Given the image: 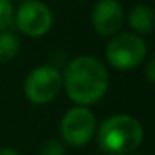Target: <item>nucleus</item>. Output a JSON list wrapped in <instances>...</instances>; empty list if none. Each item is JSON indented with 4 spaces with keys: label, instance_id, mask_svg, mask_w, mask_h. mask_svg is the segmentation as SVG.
<instances>
[{
    "label": "nucleus",
    "instance_id": "nucleus-1",
    "mask_svg": "<svg viewBox=\"0 0 155 155\" xmlns=\"http://www.w3.org/2000/svg\"><path fill=\"white\" fill-rule=\"evenodd\" d=\"M62 84L70 100L78 105H92L100 100L107 92L108 74L98 58L82 55L67 65Z\"/></svg>",
    "mask_w": 155,
    "mask_h": 155
},
{
    "label": "nucleus",
    "instance_id": "nucleus-2",
    "mask_svg": "<svg viewBox=\"0 0 155 155\" xmlns=\"http://www.w3.org/2000/svg\"><path fill=\"white\" fill-rule=\"evenodd\" d=\"M98 147L110 155H127L143 140V127L137 118L125 114L112 115L102 122L97 134Z\"/></svg>",
    "mask_w": 155,
    "mask_h": 155
},
{
    "label": "nucleus",
    "instance_id": "nucleus-3",
    "mask_svg": "<svg viewBox=\"0 0 155 155\" xmlns=\"http://www.w3.org/2000/svg\"><path fill=\"white\" fill-rule=\"evenodd\" d=\"M107 60L117 70L138 67L147 55V45L135 34H118L107 45Z\"/></svg>",
    "mask_w": 155,
    "mask_h": 155
},
{
    "label": "nucleus",
    "instance_id": "nucleus-4",
    "mask_svg": "<svg viewBox=\"0 0 155 155\" xmlns=\"http://www.w3.org/2000/svg\"><path fill=\"white\" fill-rule=\"evenodd\" d=\"M24 88L32 104H48L57 97L62 88V74L52 65H42L28 74Z\"/></svg>",
    "mask_w": 155,
    "mask_h": 155
},
{
    "label": "nucleus",
    "instance_id": "nucleus-5",
    "mask_svg": "<svg viewBox=\"0 0 155 155\" xmlns=\"http://www.w3.org/2000/svg\"><path fill=\"white\" fill-rule=\"evenodd\" d=\"M97 120L85 105L74 107L64 115L60 122V134L65 143L72 147H84L95 134Z\"/></svg>",
    "mask_w": 155,
    "mask_h": 155
},
{
    "label": "nucleus",
    "instance_id": "nucleus-6",
    "mask_svg": "<svg viewBox=\"0 0 155 155\" xmlns=\"http://www.w3.org/2000/svg\"><path fill=\"white\" fill-rule=\"evenodd\" d=\"M15 17L17 27L28 37H42L52 27V12L38 0H25L18 7Z\"/></svg>",
    "mask_w": 155,
    "mask_h": 155
},
{
    "label": "nucleus",
    "instance_id": "nucleus-7",
    "mask_svg": "<svg viewBox=\"0 0 155 155\" xmlns=\"http://www.w3.org/2000/svg\"><path fill=\"white\" fill-rule=\"evenodd\" d=\"M92 24L104 37L115 35L124 25V8L117 0H98L92 12Z\"/></svg>",
    "mask_w": 155,
    "mask_h": 155
},
{
    "label": "nucleus",
    "instance_id": "nucleus-8",
    "mask_svg": "<svg viewBox=\"0 0 155 155\" xmlns=\"http://www.w3.org/2000/svg\"><path fill=\"white\" fill-rule=\"evenodd\" d=\"M128 22H130L132 28L137 34L148 35L152 34L153 28V10L147 5H137L132 8L130 15H128Z\"/></svg>",
    "mask_w": 155,
    "mask_h": 155
},
{
    "label": "nucleus",
    "instance_id": "nucleus-9",
    "mask_svg": "<svg viewBox=\"0 0 155 155\" xmlns=\"http://www.w3.org/2000/svg\"><path fill=\"white\" fill-rule=\"evenodd\" d=\"M18 38L12 32H0V64L12 60L18 52Z\"/></svg>",
    "mask_w": 155,
    "mask_h": 155
},
{
    "label": "nucleus",
    "instance_id": "nucleus-10",
    "mask_svg": "<svg viewBox=\"0 0 155 155\" xmlns=\"http://www.w3.org/2000/svg\"><path fill=\"white\" fill-rule=\"evenodd\" d=\"M14 20V8L8 0H0V32L10 27Z\"/></svg>",
    "mask_w": 155,
    "mask_h": 155
},
{
    "label": "nucleus",
    "instance_id": "nucleus-11",
    "mask_svg": "<svg viewBox=\"0 0 155 155\" xmlns=\"http://www.w3.org/2000/svg\"><path fill=\"white\" fill-rule=\"evenodd\" d=\"M40 155H65V147L62 142L52 138V140L44 142L40 148Z\"/></svg>",
    "mask_w": 155,
    "mask_h": 155
},
{
    "label": "nucleus",
    "instance_id": "nucleus-12",
    "mask_svg": "<svg viewBox=\"0 0 155 155\" xmlns=\"http://www.w3.org/2000/svg\"><path fill=\"white\" fill-rule=\"evenodd\" d=\"M147 77H148V80H150V82L155 80V77H153V60H150V62H148V65H147Z\"/></svg>",
    "mask_w": 155,
    "mask_h": 155
},
{
    "label": "nucleus",
    "instance_id": "nucleus-13",
    "mask_svg": "<svg viewBox=\"0 0 155 155\" xmlns=\"http://www.w3.org/2000/svg\"><path fill=\"white\" fill-rule=\"evenodd\" d=\"M0 155H20V153L12 150V148H0Z\"/></svg>",
    "mask_w": 155,
    "mask_h": 155
},
{
    "label": "nucleus",
    "instance_id": "nucleus-14",
    "mask_svg": "<svg viewBox=\"0 0 155 155\" xmlns=\"http://www.w3.org/2000/svg\"><path fill=\"white\" fill-rule=\"evenodd\" d=\"M18 2H25V0H18Z\"/></svg>",
    "mask_w": 155,
    "mask_h": 155
}]
</instances>
